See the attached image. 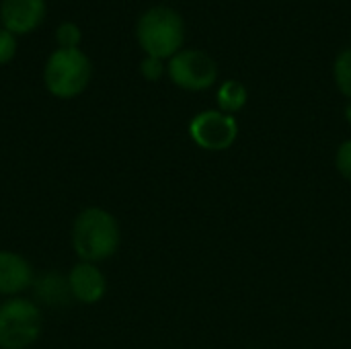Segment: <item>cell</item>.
Returning a JSON list of instances; mask_svg holds the SVG:
<instances>
[{
	"mask_svg": "<svg viewBox=\"0 0 351 349\" xmlns=\"http://www.w3.org/2000/svg\"><path fill=\"white\" fill-rule=\"evenodd\" d=\"M335 167L341 173L343 179H348L351 183V140H346L335 154Z\"/></svg>",
	"mask_w": 351,
	"mask_h": 349,
	"instance_id": "5bb4252c",
	"label": "cell"
},
{
	"mask_svg": "<svg viewBox=\"0 0 351 349\" xmlns=\"http://www.w3.org/2000/svg\"><path fill=\"white\" fill-rule=\"evenodd\" d=\"M72 300L80 304H97L107 294V278L97 263L78 261L66 276Z\"/></svg>",
	"mask_w": 351,
	"mask_h": 349,
	"instance_id": "52a82bcc",
	"label": "cell"
},
{
	"mask_svg": "<svg viewBox=\"0 0 351 349\" xmlns=\"http://www.w3.org/2000/svg\"><path fill=\"white\" fill-rule=\"evenodd\" d=\"M93 76L90 60L84 51L78 47L74 49H62L58 47L45 64L43 70V82L45 88L56 99H74L80 93L86 91Z\"/></svg>",
	"mask_w": 351,
	"mask_h": 349,
	"instance_id": "277c9868",
	"label": "cell"
},
{
	"mask_svg": "<svg viewBox=\"0 0 351 349\" xmlns=\"http://www.w3.org/2000/svg\"><path fill=\"white\" fill-rule=\"evenodd\" d=\"M70 241L78 261L101 263L117 253L121 245V228L109 210L101 206H88L76 214Z\"/></svg>",
	"mask_w": 351,
	"mask_h": 349,
	"instance_id": "6da1fadb",
	"label": "cell"
},
{
	"mask_svg": "<svg viewBox=\"0 0 351 349\" xmlns=\"http://www.w3.org/2000/svg\"><path fill=\"white\" fill-rule=\"evenodd\" d=\"M189 136L199 148L220 152V150H228L237 142L239 123L232 115L220 109H210L197 113L191 119Z\"/></svg>",
	"mask_w": 351,
	"mask_h": 349,
	"instance_id": "8992f818",
	"label": "cell"
},
{
	"mask_svg": "<svg viewBox=\"0 0 351 349\" xmlns=\"http://www.w3.org/2000/svg\"><path fill=\"white\" fill-rule=\"evenodd\" d=\"M136 37L146 56L158 60L173 58L185 41L183 16L171 6H152L140 16Z\"/></svg>",
	"mask_w": 351,
	"mask_h": 349,
	"instance_id": "7a4b0ae2",
	"label": "cell"
},
{
	"mask_svg": "<svg viewBox=\"0 0 351 349\" xmlns=\"http://www.w3.org/2000/svg\"><path fill=\"white\" fill-rule=\"evenodd\" d=\"M140 72H142V76H144L146 80L156 82V80L165 74V64H162V60H158V58L146 56V58L142 60V64H140Z\"/></svg>",
	"mask_w": 351,
	"mask_h": 349,
	"instance_id": "9a60e30c",
	"label": "cell"
},
{
	"mask_svg": "<svg viewBox=\"0 0 351 349\" xmlns=\"http://www.w3.org/2000/svg\"><path fill=\"white\" fill-rule=\"evenodd\" d=\"M45 16V0H2L0 19L6 31L23 35L39 27Z\"/></svg>",
	"mask_w": 351,
	"mask_h": 349,
	"instance_id": "9c48e42d",
	"label": "cell"
},
{
	"mask_svg": "<svg viewBox=\"0 0 351 349\" xmlns=\"http://www.w3.org/2000/svg\"><path fill=\"white\" fill-rule=\"evenodd\" d=\"M80 39H82V33H80V29L74 23H62L58 27V31H56V41H58V45L62 49H74V47H78Z\"/></svg>",
	"mask_w": 351,
	"mask_h": 349,
	"instance_id": "4fadbf2b",
	"label": "cell"
},
{
	"mask_svg": "<svg viewBox=\"0 0 351 349\" xmlns=\"http://www.w3.org/2000/svg\"><path fill=\"white\" fill-rule=\"evenodd\" d=\"M216 99H218L220 111L232 115V113L241 111L247 105L249 93H247V88H245L243 82H239V80H226V82L220 84Z\"/></svg>",
	"mask_w": 351,
	"mask_h": 349,
	"instance_id": "8fae6325",
	"label": "cell"
},
{
	"mask_svg": "<svg viewBox=\"0 0 351 349\" xmlns=\"http://www.w3.org/2000/svg\"><path fill=\"white\" fill-rule=\"evenodd\" d=\"M43 331V313L31 298L14 296L0 302V349H29Z\"/></svg>",
	"mask_w": 351,
	"mask_h": 349,
	"instance_id": "3957f363",
	"label": "cell"
},
{
	"mask_svg": "<svg viewBox=\"0 0 351 349\" xmlns=\"http://www.w3.org/2000/svg\"><path fill=\"white\" fill-rule=\"evenodd\" d=\"M333 76H335V84L337 88L351 101V47L343 49L333 66Z\"/></svg>",
	"mask_w": 351,
	"mask_h": 349,
	"instance_id": "7c38bea8",
	"label": "cell"
},
{
	"mask_svg": "<svg viewBox=\"0 0 351 349\" xmlns=\"http://www.w3.org/2000/svg\"><path fill=\"white\" fill-rule=\"evenodd\" d=\"M346 119H348V123H351V101L348 103V107H346Z\"/></svg>",
	"mask_w": 351,
	"mask_h": 349,
	"instance_id": "e0dca14e",
	"label": "cell"
},
{
	"mask_svg": "<svg viewBox=\"0 0 351 349\" xmlns=\"http://www.w3.org/2000/svg\"><path fill=\"white\" fill-rule=\"evenodd\" d=\"M16 53V39L10 31L0 29V66L8 64Z\"/></svg>",
	"mask_w": 351,
	"mask_h": 349,
	"instance_id": "2e32d148",
	"label": "cell"
},
{
	"mask_svg": "<svg viewBox=\"0 0 351 349\" xmlns=\"http://www.w3.org/2000/svg\"><path fill=\"white\" fill-rule=\"evenodd\" d=\"M169 78L183 91H206L218 80L214 58L202 49H183L169 60Z\"/></svg>",
	"mask_w": 351,
	"mask_h": 349,
	"instance_id": "5b68a950",
	"label": "cell"
},
{
	"mask_svg": "<svg viewBox=\"0 0 351 349\" xmlns=\"http://www.w3.org/2000/svg\"><path fill=\"white\" fill-rule=\"evenodd\" d=\"M33 292H35V298L47 306H64L72 300L68 280L60 276L58 272H47L35 278Z\"/></svg>",
	"mask_w": 351,
	"mask_h": 349,
	"instance_id": "30bf717a",
	"label": "cell"
},
{
	"mask_svg": "<svg viewBox=\"0 0 351 349\" xmlns=\"http://www.w3.org/2000/svg\"><path fill=\"white\" fill-rule=\"evenodd\" d=\"M35 274L27 257L21 253L0 249V296L14 298L33 288Z\"/></svg>",
	"mask_w": 351,
	"mask_h": 349,
	"instance_id": "ba28073f",
	"label": "cell"
}]
</instances>
